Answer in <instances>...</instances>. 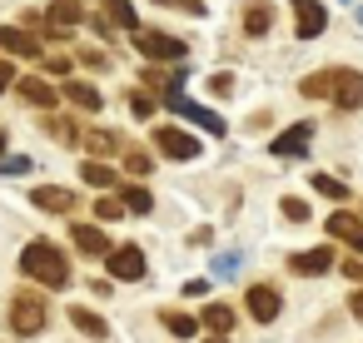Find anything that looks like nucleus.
<instances>
[{"label":"nucleus","mask_w":363,"mask_h":343,"mask_svg":"<svg viewBox=\"0 0 363 343\" xmlns=\"http://www.w3.org/2000/svg\"><path fill=\"white\" fill-rule=\"evenodd\" d=\"M21 274L45 283V288H65L70 283V259L50 244V239H30L26 254H21Z\"/></svg>","instance_id":"1"},{"label":"nucleus","mask_w":363,"mask_h":343,"mask_svg":"<svg viewBox=\"0 0 363 343\" xmlns=\"http://www.w3.org/2000/svg\"><path fill=\"white\" fill-rule=\"evenodd\" d=\"M135 45H140V55H150V65L155 60H164V65H184L189 60V45L164 35V30H135Z\"/></svg>","instance_id":"2"},{"label":"nucleus","mask_w":363,"mask_h":343,"mask_svg":"<svg viewBox=\"0 0 363 343\" xmlns=\"http://www.w3.org/2000/svg\"><path fill=\"white\" fill-rule=\"evenodd\" d=\"M11 328H16L21 338L40 333V328H45V298H30V293H21V298L11 303Z\"/></svg>","instance_id":"3"},{"label":"nucleus","mask_w":363,"mask_h":343,"mask_svg":"<svg viewBox=\"0 0 363 343\" xmlns=\"http://www.w3.org/2000/svg\"><path fill=\"white\" fill-rule=\"evenodd\" d=\"M164 105H169L179 120H189V125H199V130H209V135H224V120H219L214 110H204V105H189L179 90H174V95H164Z\"/></svg>","instance_id":"4"},{"label":"nucleus","mask_w":363,"mask_h":343,"mask_svg":"<svg viewBox=\"0 0 363 343\" xmlns=\"http://www.w3.org/2000/svg\"><path fill=\"white\" fill-rule=\"evenodd\" d=\"M155 145H160V154H169V159H199V140H194V135H184L179 125L155 130Z\"/></svg>","instance_id":"5"},{"label":"nucleus","mask_w":363,"mask_h":343,"mask_svg":"<svg viewBox=\"0 0 363 343\" xmlns=\"http://www.w3.org/2000/svg\"><path fill=\"white\" fill-rule=\"evenodd\" d=\"M294 6V30H298V40H313V35H323V26H328V11H323V0H289Z\"/></svg>","instance_id":"6"},{"label":"nucleus","mask_w":363,"mask_h":343,"mask_svg":"<svg viewBox=\"0 0 363 343\" xmlns=\"http://www.w3.org/2000/svg\"><path fill=\"white\" fill-rule=\"evenodd\" d=\"M110 279H125V283L145 279V254H140V244H120V249L110 254Z\"/></svg>","instance_id":"7"},{"label":"nucleus","mask_w":363,"mask_h":343,"mask_svg":"<svg viewBox=\"0 0 363 343\" xmlns=\"http://www.w3.org/2000/svg\"><path fill=\"white\" fill-rule=\"evenodd\" d=\"M30 204H35V209H45V214H75V189L40 184V189H30Z\"/></svg>","instance_id":"8"},{"label":"nucleus","mask_w":363,"mask_h":343,"mask_svg":"<svg viewBox=\"0 0 363 343\" xmlns=\"http://www.w3.org/2000/svg\"><path fill=\"white\" fill-rule=\"evenodd\" d=\"M279 308H284V298H279L274 283H254V288H249V313H254L259 323H274Z\"/></svg>","instance_id":"9"},{"label":"nucleus","mask_w":363,"mask_h":343,"mask_svg":"<svg viewBox=\"0 0 363 343\" xmlns=\"http://www.w3.org/2000/svg\"><path fill=\"white\" fill-rule=\"evenodd\" d=\"M308 140H313V125H289V130H284L269 150H274L279 159H298V154L308 150Z\"/></svg>","instance_id":"10"},{"label":"nucleus","mask_w":363,"mask_h":343,"mask_svg":"<svg viewBox=\"0 0 363 343\" xmlns=\"http://www.w3.org/2000/svg\"><path fill=\"white\" fill-rule=\"evenodd\" d=\"M70 244H75L80 254H95V259H110V254H115L110 239H105L95 224H70Z\"/></svg>","instance_id":"11"},{"label":"nucleus","mask_w":363,"mask_h":343,"mask_svg":"<svg viewBox=\"0 0 363 343\" xmlns=\"http://www.w3.org/2000/svg\"><path fill=\"white\" fill-rule=\"evenodd\" d=\"M289 269L303 274V279L328 274V269H333V249H298V254H289Z\"/></svg>","instance_id":"12"},{"label":"nucleus","mask_w":363,"mask_h":343,"mask_svg":"<svg viewBox=\"0 0 363 343\" xmlns=\"http://www.w3.org/2000/svg\"><path fill=\"white\" fill-rule=\"evenodd\" d=\"M333 105H338V110H358V105H363V75H358V70H338Z\"/></svg>","instance_id":"13"},{"label":"nucleus","mask_w":363,"mask_h":343,"mask_svg":"<svg viewBox=\"0 0 363 343\" xmlns=\"http://www.w3.org/2000/svg\"><path fill=\"white\" fill-rule=\"evenodd\" d=\"M0 50H6V55H26V60H35V55H40V40H35L30 30L0 26Z\"/></svg>","instance_id":"14"},{"label":"nucleus","mask_w":363,"mask_h":343,"mask_svg":"<svg viewBox=\"0 0 363 343\" xmlns=\"http://www.w3.org/2000/svg\"><path fill=\"white\" fill-rule=\"evenodd\" d=\"M60 95H65V100H70L75 110H85V115H95V110L105 105V95H100V90H95L90 80H65V90H60Z\"/></svg>","instance_id":"15"},{"label":"nucleus","mask_w":363,"mask_h":343,"mask_svg":"<svg viewBox=\"0 0 363 343\" xmlns=\"http://www.w3.org/2000/svg\"><path fill=\"white\" fill-rule=\"evenodd\" d=\"M16 90H21V100H26V105H35V110H50V105L60 100V95H55V90L40 80V75H26V80H16Z\"/></svg>","instance_id":"16"},{"label":"nucleus","mask_w":363,"mask_h":343,"mask_svg":"<svg viewBox=\"0 0 363 343\" xmlns=\"http://www.w3.org/2000/svg\"><path fill=\"white\" fill-rule=\"evenodd\" d=\"M328 234L343 239V244H353V249L363 254V219H358V214H328Z\"/></svg>","instance_id":"17"},{"label":"nucleus","mask_w":363,"mask_h":343,"mask_svg":"<svg viewBox=\"0 0 363 343\" xmlns=\"http://www.w3.org/2000/svg\"><path fill=\"white\" fill-rule=\"evenodd\" d=\"M333 85H338V70H318V75H303L298 95H308V100H333Z\"/></svg>","instance_id":"18"},{"label":"nucleus","mask_w":363,"mask_h":343,"mask_svg":"<svg viewBox=\"0 0 363 343\" xmlns=\"http://www.w3.org/2000/svg\"><path fill=\"white\" fill-rule=\"evenodd\" d=\"M70 323H75L80 333H90V338H110V323H105L95 308H85V303H75V308H70Z\"/></svg>","instance_id":"19"},{"label":"nucleus","mask_w":363,"mask_h":343,"mask_svg":"<svg viewBox=\"0 0 363 343\" xmlns=\"http://www.w3.org/2000/svg\"><path fill=\"white\" fill-rule=\"evenodd\" d=\"M45 16H50V26H55V30H65V35L85 21V16H80V0H55V6H50Z\"/></svg>","instance_id":"20"},{"label":"nucleus","mask_w":363,"mask_h":343,"mask_svg":"<svg viewBox=\"0 0 363 343\" xmlns=\"http://www.w3.org/2000/svg\"><path fill=\"white\" fill-rule=\"evenodd\" d=\"M269 26H274V6H269V0H249V6H244V30L264 35Z\"/></svg>","instance_id":"21"},{"label":"nucleus","mask_w":363,"mask_h":343,"mask_svg":"<svg viewBox=\"0 0 363 343\" xmlns=\"http://www.w3.org/2000/svg\"><path fill=\"white\" fill-rule=\"evenodd\" d=\"M160 323H164L174 338H194V333H199V318H194V313H179V308H164Z\"/></svg>","instance_id":"22"},{"label":"nucleus","mask_w":363,"mask_h":343,"mask_svg":"<svg viewBox=\"0 0 363 343\" xmlns=\"http://www.w3.org/2000/svg\"><path fill=\"white\" fill-rule=\"evenodd\" d=\"M199 323L214 328V333H234V308H229V303H209V308L199 313Z\"/></svg>","instance_id":"23"},{"label":"nucleus","mask_w":363,"mask_h":343,"mask_svg":"<svg viewBox=\"0 0 363 343\" xmlns=\"http://www.w3.org/2000/svg\"><path fill=\"white\" fill-rule=\"evenodd\" d=\"M85 150H90L95 159H105V154H115V150H120V140H115L110 130H85Z\"/></svg>","instance_id":"24"},{"label":"nucleus","mask_w":363,"mask_h":343,"mask_svg":"<svg viewBox=\"0 0 363 343\" xmlns=\"http://www.w3.org/2000/svg\"><path fill=\"white\" fill-rule=\"evenodd\" d=\"M105 21L115 30H135V11H130V0H105Z\"/></svg>","instance_id":"25"},{"label":"nucleus","mask_w":363,"mask_h":343,"mask_svg":"<svg viewBox=\"0 0 363 343\" xmlns=\"http://www.w3.org/2000/svg\"><path fill=\"white\" fill-rule=\"evenodd\" d=\"M120 199H125V209H135V214H150V209H155V199H150V189H145V184H125V189H120Z\"/></svg>","instance_id":"26"},{"label":"nucleus","mask_w":363,"mask_h":343,"mask_svg":"<svg viewBox=\"0 0 363 343\" xmlns=\"http://www.w3.org/2000/svg\"><path fill=\"white\" fill-rule=\"evenodd\" d=\"M179 80H184V70H155V65H145V85H160V90H179Z\"/></svg>","instance_id":"27"},{"label":"nucleus","mask_w":363,"mask_h":343,"mask_svg":"<svg viewBox=\"0 0 363 343\" xmlns=\"http://www.w3.org/2000/svg\"><path fill=\"white\" fill-rule=\"evenodd\" d=\"M45 130H50L55 140H65V145H80V140H85V130H80L75 120H55V115H50V120H45Z\"/></svg>","instance_id":"28"},{"label":"nucleus","mask_w":363,"mask_h":343,"mask_svg":"<svg viewBox=\"0 0 363 343\" xmlns=\"http://www.w3.org/2000/svg\"><path fill=\"white\" fill-rule=\"evenodd\" d=\"M80 174H85V184H95V189H110V184H115V169H110V164H100V159H85V169H80Z\"/></svg>","instance_id":"29"},{"label":"nucleus","mask_w":363,"mask_h":343,"mask_svg":"<svg viewBox=\"0 0 363 343\" xmlns=\"http://www.w3.org/2000/svg\"><path fill=\"white\" fill-rule=\"evenodd\" d=\"M313 189H318L323 199H348V184L333 179V174H313Z\"/></svg>","instance_id":"30"},{"label":"nucleus","mask_w":363,"mask_h":343,"mask_svg":"<svg viewBox=\"0 0 363 343\" xmlns=\"http://www.w3.org/2000/svg\"><path fill=\"white\" fill-rule=\"evenodd\" d=\"M95 214H100L105 224H115V219H125V199H115V194H105V199L95 204Z\"/></svg>","instance_id":"31"},{"label":"nucleus","mask_w":363,"mask_h":343,"mask_svg":"<svg viewBox=\"0 0 363 343\" xmlns=\"http://www.w3.org/2000/svg\"><path fill=\"white\" fill-rule=\"evenodd\" d=\"M279 209H284V219H289V224H303V219H308V204H303V199H294V194H289Z\"/></svg>","instance_id":"32"},{"label":"nucleus","mask_w":363,"mask_h":343,"mask_svg":"<svg viewBox=\"0 0 363 343\" xmlns=\"http://www.w3.org/2000/svg\"><path fill=\"white\" fill-rule=\"evenodd\" d=\"M30 154H11V159H0V174H30Z\"/></svg>","instance_id":"33"},{"label":"nucleus","mask_w":363,"mask_h":343,"mask_svg":"<svg viewBox=\"0 0 363 343\" xmlns=\"http://www.w3.org/2000/svg\"><path fill=\"white\" fill-rule=\"evenodd\" d=\"M130 115H135V120H150V115H155V100L135 90V95H130Z\"/></svg>","instance_id":"34"},{"label":"nucleus","mask_w":363,"mask_h":343,"mask_svg":"<svg viewBox=\"0 0 363 343\" xmlns=\"http://www.w3.org/2000/svg\"><path fill=\"white\" fill-rule=\"evenodd\" d=\"M239 264H244L239 254H219V259H214V274H219V279H234V274H239Z\"/></svg>","instance_id":"35"},{"label":"nucleus","mask_w":363,"mask_h":343,"mask_svg":"<svg viewBox=\"0 0 363 343\" xmlns=\"http://www.w3.org/2000/svg\"><path fill=\"white\" fill-rule=\"evenodd\" d=\"M75 60H80L85 70H105V65H110V55H105V50H80Z\"/></svg>","instance_id":"36"},{"label":"nucleus","mask_w":363,"mask_h":343,"mask_svg":"<svg viewBox=\"0 0 363 343\" xmlns=\"http://www.w3.org/2000/svg\"><path fill=\"white\" fill-rule=\"evenodd\" d=\"M125 169H130V174H150V154H145V150H130V154H125Z\"/></svg>","instance_id":"37"},{"label":"nucleus","mask_w":363,"mask_h":343,"mask_svg":"<svg viewBox=\"0 0 363 343\" xmlns=\"http://www.w3.org/2000/svg\"><path fill=\"white\" fill-rule=\"evenodd\" d=\"M155 6H169V11H189V16H204L199 0H155Z\"/></svg>","instance_id":"38"},{"label":"nucleus","mask_w":363,"mask_h":343,"mask_svg":"<svg viewBox=\"0 0 363 343\" xmlns=\"http://www.w3.org/2000/svg\"><path fill=\"white\" fill-rule=\"evenodd\" d=\"M209 90H214V95H229V90H234V75H224V70L209 75Z\"/></svg>","instance_id":"39"},{"label":"nucleus","mask_w":363,"mask_h":343,"mask_svg":"<svg viewBox=\"0 0 363 343\" xmlns=\"http://www.w3.org/2000/svg\"><path fill=\"white\" fill-rule=\"evenodd\" d=\"M45 70H50V75H70V60H65V55H45Z\"/></svg>","instance_id":"40"},{"label":"nucleus","mask_w":363,"mask_h":343,"mask_svg":"<svg viewBox=\"0 0 363 343\" xmlns=\"http://www.w3.org/2000/svg\"><path fill=\"white\" fill-rule=\"evenodd\" d=\"M184 293H189V298H199V293H209V279H189V283H184Z\"/></svg>","instance_id":"41"},{"label":"nucleus","mask_w":363,"mask_h":343,"mask_svg":"<svg viewBox=\"0 0 363 343\" xmlns=\"http://www.w3.org/2000/svg\"><path fill=\"white\" fill-rule=\"evenodd\" d=\"M16 85V70H11V60H0V90H11Z\"/></svg>","instance_id":"42"},{"label":"nucleus","mask_w":363,"mask_h":343,"mask_svg":"<svg viewBox=\"0 0 363 343\" xmlns=\"http://www.w3.org/2000/svg\"><path fill=\"white\" fill-rule=\"evenodd\" d=\"M343 274H348V279H363V259H348V264H343Z\"/></svg>","instance_id":"43"},{"label":"nucleus","mask_w":363,"mask_h":343,"mask_svg":"<svg viewBox=\"0 0 363 343\" xmlns=\"http://www.w3.org/2000/svg\"><path fill=\"white\" fill-rule=\"evenodd\" d=\"M348 308H353V318H363V288H358V293L348 298Z\"/></svg>","instance_id":"44"},{"label":"nucleus","mask_w":363,"mask_h":343,"mask_svg":"<svg viewBox=\"0 0 363 343\" xmlns=\"http://www.w3.org/2000/svg\"><path fill=\"white\" fill-rule=\"evenodd\" d=\"M204 343H229V338H224V333H209V338H204Z\"/></svg>","instance_id":"45"},{"label":"nucleus","mask_w":363,"mask_h":343,"mask_svg":"<svg viewBox=\"0 0 363 343\" xmlns=\"http://www.w3.org/2000/svg\"><path fill=\"white\" fill-rule=\"evenodd\" d=\"M0 159H6V130H0Z\"/></svg>","instance_id":"46"},{"label":"nucleus","mask_w":363,"mask_h":343,"mask_svg":"<svg viewBox=\"0 0 363 343\" xmlns=\"http://www.w3.org/2000/svg\"><path fill=\"white\" fill-rule=\"evenodd\" d=\"M358 26H363V6H358Z\"/></svg>","instance_id":"47"}]
</instances>
